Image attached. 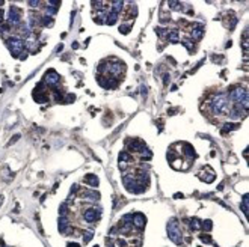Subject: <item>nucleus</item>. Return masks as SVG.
Here are the masks:
<instances>
[{
  "label": "nucleus",
  "instance_id": "1",
  "mask_svg": "<svg viewBox=\"0 0 249 247\" xmlns=\"http://www.w3.org/2000/svg\"><path fill=\"white\" fill-rule=\"evenodd\" d=\"M6 45H8V48H9V51L12 53V54L17 57L18 54H23V50H24V41L23 39H20V38H9V39H6Z\"/></svg>",
  "mask_w": 249,
  "mask_h": 247
},
{
  "label": "nucleus",
  "instance_id": "2",
  "mask_svg": "<svg viewBox=\"0 0 249 247\" xmlns=\"http://www.w3.org/2000/svg\"><path fill=\"white\" fill-rule=\"evenodd\" d=\"M168 234H169V238L175 243V244H181V232L178 223H177V218H171V223L168 225Z\"/></svg>",
  "mask_w": 249,
  "mask_h": 247
},
{
  "label": "nucleus",
  "instance_id": "3",
  "mask_svg": "<svg viewBox=\"0 0 249 247\" xmlns=\"http://www.w3.org/2000/svg\"><path fill=\"white\" fill-rule=\"evenodd\" d=\"M227 110H228V101L225 98V95H219L217 100L211 103V112L215 114H220V113H225Z\"/></svg>",
  "mask_w": 249,
  "mask_h": 247
},
{
  "label": "nucleus",
  "instance_id": "4",
  "mask_svg": "<svg viewBox=\"0 0 249 247\" xmlns=\"http://www.w3.org/2000/svg\"><path fill=\"white\" fill-rule=\"evenodd\" d=\"M8 23L14 24V26L21 23V11L17 6H11L9 8V12H8Z\"/></svg>",
  "mask_w": 249,
  "mask_h": 247
},
{
  "label": "nucleus",
  "instance_id": "5",
  "mask_svg": "<svg viewBox=\"0 0 249 247\" xmlns=\"http://www.w3.org/2000/svg\"><path fill=\"white\" fill-rule=\"evenodd\" d=\"M128 152H142V149H145V143L140 139H131L127 142Z\"/></svg>",
  "mask_w": 249,
  "mask_h": 247
},
{
  "label": "nucleus",
  "instance_id": "6",
  "mask_svg": "<svg viewBox=\"0 0 249 247\" xmlns=\"http://www.w3.org/2000/svg\"><path fill=\"white\" fill-rule=\"evenodd\" d=\"M44 82H46L48 86H58L59 82H60V75L55 71V69H50V71L46 74V77H44Z\"/></svg>",
  "mask_w": 249,
  "mask_h": 247
},
{
  "label": "nucleus",
  "instance_id": "7",
  "mask_svg": "<svg viewBox=\"0 0 249 247\" xmlns=\"http://www.w3.org/2000/svg\"><path fill=\"white\" fill-rule=\"evenodd\" d=\"M98 83L106 87V89H112L118 84V80L116 78H112V77H98Z\"/></svg>",
  "mask_w": 249,
  "mask_h": 247
},
{
  "label": "nucleus",
  "instance_id": "8",
  "mask_svg": "<svg viewBox=\"0 0 249 247\" xmlns=\"http://www.w3.org/2000/svg\"><path fill=\"white\" fill-rule=\"evenodd\" d=\"M133 225H135L139 231H142V229L145 227V223H147V218H145V216L144 214H140V213H137V214H135L133 216Z\"/></svg>",
  "mask_w": 249,
  "mask_h": 247
},
{
  "label": "nucleus",
  "instance_id": "9",
  "mask_svg": "<svg viewBox=\"0 0 249 247\" xmlns=\"http://www.w3.org/2000/svg\"><path fill=\"white\" fill-rule=\"evenodd\" d=\"M83 181H85V184H88V185H89V187H92V188L98 187V176H97V175H92V173L86 175L85 178H83Z\"/></svg>",
  "mask_w": 249,
  "mask_h": 247
},
{
  "label": "nucleus",
  "instance_id": "10",
  "mask_svg": "<svg viewBox=\"0 0 249 247\" xmlns=\"http://www.w3.org/2000/svg\"><path fill=\"white\" fill-rule=\"evenodd\" d=\"M98 217H100V211L97 213V209H86L85 211V220H86V222H89V223L95 222Z\"/></svg>",
  "mask_w": 249,
  "mask_h": 247
},
{
  "label": "nucleus",
  "instance_id": "11",
  "mask_svg": "<svg viewBox=\"0 0 249 247\" xmlns=\"http://www.w3.org/2000/svg\"><path fill=\"white\" fill-rule=\"evenodd\" d=\"M202 35H204V26H202V24H193L192 38H193V39H201Z\"/></svg>",
  "mask_w": 249,
  "mask_h": 247
},
{
  "label": "nucleus",
  "instance_id": "12",
  "mask_svg": "<svg viewBox=\"0 0 249 247\" xmlns=\"http://www.w3.org/2000/svg\"><path fill=\"white\" fill-rule=\"evenodd\" d=\"M33 100L36 101V103H47L48 101V96L44 93V91L35 89V92H33Z\"/></svg>",
  "mask_w": 249,
  "mask_h": 247
},
{
  "label": "nucleus",
  "instance_id": "13",
  "mask_svg": "<svg viewBox=\"0 0 249 247\" xmlns=\"http://www.w3.org/2000/svg\"><path fill=\"white\" fill-rule=\"evenodd\" d=\"M83 197H88L89 200H97V199H100V193L94 191V190H86V191H83Z\"/></svg>",
  "mask_w": 249,
  "mask_h": 247
},
{
  "label": "nucleus",
  "instance_id": "14",
  "mask_svg": "<svg viewBox=\"0 0 249 247\" xmlns=\"http://www.w3.org/2000/svg\"><path fill=\"white\" fill-rule=\"evenodd\" d=\"M118 15H119L118 12H113V11H110V14H107V17H106L107 20L104 21V24H109V26L115 24V23H116V20H118Z\"/></svg>",
  "mask_w": 249,
  "mask_h": 247
},
{
  "label": "nucleus",
  "instance_id": "15",
  "mask_svg": "<svg viewBox=\"0 0 249 247\" xmlns=\"http://www.w3.org/2000/svg\"><path fill=\"white\" fill-rule=\"evenodd\" d=\"M68 226H69V223H68L67 217H60V218H59V231L65 234V232L68 231Z\"/></svg>",
  "mask_w": 249,
  "mask_h": 247
},
{
  "label": "nucleus",
  "instance_id": "16",
  "mask_svg": "<svg viewBox=\"0 0 249 247\" xmlns=\"http://www.w3.org/2000/svg\"><path fill=\"white\" fill-rule=\"evenodd\" d=\"M183 148H184V154L187 155V157H190V158H195V149H193V146L192 145H189V143H183Z\"/></svg>",
  "mask_w": 249,
  "mask_h": 247
},
{
  "label": "nucleus",
  "instance_id": "17",
  "mask_svg": "<svg viewBox=\"0 0 249 247\" xmlns=\"http://www.w3.org/2000/svg\"><path fill=\"white\" fill-rule=\"evenodd\" d=\"M168 41L169 42H172V44H175V42H178V30L177 29H174V30H171L169 33H168Z\"/></svg>",
  "mask_w": 249,
  "mask_h": 247
},
{
  "label": "nucleus",
  "instance_id": "18",
  "mask_svg": "<svg viewBox=\"0 0 249 247\" xmlns=\"http://www.w3.org/2000/svg\"><path fill=\"white\" fill-rule=\"evenodd\" d=\"M240 127V123H225L224 128H222V134H227L228 131H233V130H237Z\"/></svg>",
  "mask_w": 249,
  "mask_h": 247
},
{
  "label": "nucleus",
  "instance_id": "19",
  "mask_svg": "<svg viewBox=\"0 0 249 247\" xmlns=\"http://www.w3.org/2000/svg\"><path fill=\"white\" fill-rule=\"evenodd\" d=\"M41 24L46 26V27H51L53 26V18L50 15H44V17H41Z\"/></svg>",
  "mask_w": 249,
  "mask_h": 247
},
{
  "label": "nucleus",
  "instance_id": "20",
  "mask_svg": "<svg viewBox=\"0 0 249 247\" xmlns=\"http://www.w3.org/2000/svg\"><path fill=\"white\" fill-rule=\"evenodd\" d=\"M168 6H169L171 9H174V11H181L183 9V5L180 2H168Z\"/></svg>",
  "mask_w": 249,
  "mask_h": 247
},
{
  "label": "nucleus",
  "instance_id": "21",
  "mask_svg": "<svg viewBox=\"0 0 249 247\" xmlns=\"http://www.w3.org/2000/svg\"><path fill=\"white\" fill-rule=\"evenodd\" d=\"M119 161H124V163L131 161V155H130L127 151H122V152L119 154Z\"/></svg>",
  "mask_w": 249,
  "mask_h": 247
},
{
  "label": "nucleus",
  "instance_id": "22",
  "mask_svg": "<svg viewBox=\"0 0 249 247\" xmlns=\"http://www.w3.org/2000/svg\"><path fill=\"white\" fill-rule=\"evenodd\" d=\"M112 5H113L112 11H113V12H118V14H119V11L122 9V6H124L122 2H112Z\"/></svg>",
  "mask_w": 249,
  "mask_h": 247
},
{
  "label": "nucleus",
  "instance_id": "23",
  "mask_svg": "<svg viewBox=\"0 0 249 247\" xmlns=\"http://www.w3.org/2000/svg\"><path fill=\"white\" fill-rule=\"evenodd\" d=\"M156 33L159 35V36L165 38V36H168V33H169V30H168V29H165V27H157V29H156Z\"/></svg>",
  "mask_w": 249,
  "mask_h": 247
},
{
  "label": "nucleus",
  "instance_id": "24",
  "mask_svg": "<svg viewBox=\"0 0 249 247\" xmlns=\"http://www.w3.org/2000/svg\"><path fill=\"white\" fill-rule=\"evenodd\" d=\"M190 227L193 229V231H198V229H201V225H199V220L198 218H192L190 220Z\"/></svg>",
  "mask_w": 249,
  "mask_h": 247
},
{
  "label": "nucleus",
  "instance_id": "25",
  "mask_svg": "<svg viewBox=\"0 0 249 247\" xmlns=\"http://www.w3.org/2000/svg\"><path fill=\"white\" fill-rule=\"evenodd\" d=\"M59 214H60V217H67V214H68V207H67V204H62L60 205Z\"/></svg>",
  "mask_w": 249,
  "mask_h": 247
},
{
  "label": "nucleus",
  "instance_id": "26",
  "mask_svg": "<svg viewBox=\"0 0 249 247\" xmlns=\"http://www.w3.org/2000/svg\"><path fill=\"white\" fill-rule=\"evenodd\" d=\"M130 30H131V26L130 24H122V26H119V32L124 33V35H127Z\"/></svg>",
  "mask_w": 249,
  "mask_h": 247
},
{
  "label": "nucleus",
  "instance_id": "27",
  "mask_svg": "<svg viewBox=\"0 0 249 247\" xmlns=\"http://www.w3.org/2000/svg\"><path fill=\"white\" fill-rule=\"evenodd\" d=\"M140 154H142V158H144V160H149V158L153 157V154H151L147 148H145V149H142V152H140Z\"/></svg>",
  "mask_w": 249,
  "mask_h": 247
},
{
  "label": "nucleus",
  "instance_id": "28",
  "mask_svg": "<svg viewBox=\"0 0 249 247\" xmlns=\"http://www.w3.org/2000/svg\"><path fill=\"white\" fill-rule=\"evenodd\" d=\"M74 100H76V96H74L73 93H67V95H65V98H64V103L69 104V103H73Z\"/></svg>",
  "mask_w": 249,
  "mask_h": 247
},
{
  "label": "nucleus",
  "instance_id": "29",
  "mask_svg": "<svg viewBox=\"0 0 249 247\" xmlns=\"http://www.w3.org/2000/svg\"><path fill=\"white\" fill-rule=\"evenodd\" d=\"M92 237H94V234H92V232H86V234L83 235V243H85V244H88V243H89V241L92 240Z\"/></svg>",
  "mask_w": 249,
  "mask_h": 247
},
{
  "label": "nucleus",
  "instance_id": "30",
  "mask_svg": "<svg viewBox=\"0 0 249 247\" xmlns=\"http://www.w3.org/2000/svg\"><path fill=\"white\" fill-rule=\"evenodd\" d=\"M201 227H202V229H206L207 232H208V231H211V222H210V220H206V222H202Z\"/></svg>",
  "mask_w": 249,
  "mask_h": 247
},
{
  "label": "nucleus",
  "instance_id": "31",
  "mask_svg": "<svg viewBox=\"0 0 249 247\" xmlns=\"http://www.w3.org/2000/svg\"><path fill=\"white\" fill-rule=\"evenodd\" d=\"M243 213L248 214V195L243 196Z\"/></svg>",
  "mask_w": 249,
  "mask_h": 247
},
{
  "label": "nucleus",
  "instance_id": "32",
  "mask_svg": "<svg viewBox=\"0 0 249 247\" xmlns=\"http://www.w3.org/2000/svg\"><path fill=\"white\" fill-rule=\"evenodd\" d=\"M199 238H201V240H202L204 243H211V238H210V235H206V234H204V235H201Z\"/></svg>",
  "mask_w": 249,
  "mask_h": 247
},
{
  "label": "nucleus",
  "instance_id": "33",
  "mask_svg": "<svg viewBox=\"0 0 249 247\" xmlns=\"http://www.w3.org/2000/svg\"><path fill=\"white\" fill-rule=\"evenodd\" d=\"M20 139V134H15L14 137H12V140H11V142H9V145H12V143H15L17 142V140H18Z\"/></svg>",
  "mask_w": 249,
  "mask_h": 247
},
{
  "label": "nucleus",
  "instance_id": "34",
  "mask_svg": "<svg viewBox=\"0 0 249 247\" xmlns=\"http://www.w3.org/2000/svg\"><path fill=\"white\" fill-rule=\"evenodd\" d=\"M106 246H107V247H115V246H113V241H112V240H109V238L106 240Z\"/></svg>",
  "mask_w": 249,
  "mask_h": 247
},
{
  "label": "nucleus",
  "instance_id": "35",
  "mask_svg": "<svg viewBox=\"0 0 249 247\" xmlns=\"http://www.w3.org/2000/svg\"><path fill=\"white\" fill-rule=\"evenodd\" d=\"M169 78H171V77H169V74H165V77H163V83H165V84H168Z\"/></svg>",
  "mask_w": 249,
  "mask_h": 247
},
{
  "label": "nucleus",
  "instance_id": "36",
  "mask_svg": "<svg viewBox=\"0 0 249 247\" xmlns=\"http://www.w3.org/2000/svg\"><path fill=\"white\" fill-rule=\"evenodd\" d=\"M29 5H30L32 8H35V6H38V5H39V2H29Z\"/></svg>",
  "mask_w": 249,
  "mask_h": 247
},
{
  "label": "nucleus",
  "instance_id": "37",
  "mask_svg": "<svg viewBox=\"0 0 249 247\" xmlns=\"http://www.w3.org/2000/svg\"><path fill=\"white\" fill-rule=\"evenodd\" d=\"M140 91H142V95H147V87H145V86H142Z\"/></svg>",
  "mask_w": 249,
  "mask_h": 247
},
{
  "label": "nucleus",
  "instance_id": "38",
  "mask_svg": "<svg viewBox=\"0 0 249 247\" xmlns=\"http://www.w3.org/2000/svg\"><path fill=\"white\" fill-rule=\"evenodd\" d=\"M67 247H80V246H79V244H76V243H69Z\"/></svg>",
  "mask_w": 249,
  "mask_h": 247
},
{
  "label": "nucleus",
  "instance_id": "39",
  "mask_svg": "<svg viewBox=\"0 0 249 247\" xmlns=\"http://www.w3.org/2000/svg\"><path fill=\"white\" fill-rule=\"evenodd\" d=\"M2 21H3V11L0 9V23H2Z\"/></svg>",
  "mask_w": 249,
  "mask_h": 247
},
{
  "label": "nucleus",
  "instance_id": "40",
  "mask_svg": "<svg viewBox=\"0 0 249 247\" xmlns=\"http://www.w3.org/2000/svg\"><path fill=\"white\" fill-rule=\"evenodd\" d=\"M3 204V196H0V205Z\"/></svg>",
  "mask_w": 249,
  "mask_h": 247
}]
</instances>
